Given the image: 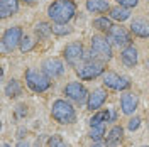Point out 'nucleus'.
I'll return each instance as SVG.
<instances>
[{
  "label": "nucleus",
  "instance_id": "obj_1",
  "mask_svg": "<svg viewBox=\"0 0 149 147\" xmlns=\"http://www.w3.org/2000/svg\"><path fill=\"white\" fill-rule=\"evenodd\" d=\"M74 12H76V5L73 0H54L47 9L49 17L56 24H68L74 15Z\"/></svg>",
  "mask_w": 149,
  "mask_h": 147
},
{
  "label": "nucleus",
  "instance_id": "obj_2",
  "mask_svg": "<svg viewBox=\"0 0 149 147\" xmlns=\"http://www.w3.org/2000/svg\"><path fill=\"white\" fill-rule=\"evenodd\" d=\"M26 81H27V86L36 93H42L46 92L47 88L51 86V81H49V76L46 73H41V71H36V69H27L26 73Z\"/></svg>",
  "mask_w": 149,
  "mask_h": 147
},
{
  "label": "nucleus",
  "instance_id": "obj_3",
  "mask_svg": "<svg viewBox=\"0 0 149 147\" xmlns=\"http://www.w3.org/2000/svg\"><path fill=\"white\" fill-rule=\"evenodd\" d=\"M53 119L59 123H70L74 120V108L65 100H56L53 103Z\"/></svg>",
  "mask_w": 149,
  "mask_h": 147
},
{
  "label": "nucleus",
  "instance_id": "obj_4",
  "mask_svg": "<svg viewBox=\"0 0 149 147\" xmlns=\"http://www.w3.org/2000/svg\"><path fill=\"white\" fill-rule=\"evenodd\" d=\"M92 54H93V58L100 59L102 63L112 59V47L109 44V41L100 36H93L92 37Z\"/></svg>",
  "mask_w": 149,
  "mask_h": 147
},
{
  "label": "nucleus",
  "instance_id": "obj_5",
  "mask_svg": "<svg viewBox=\"0 0 149 147\" xmlns=\"http://www.w3.org/2000/svg\"><path fill=\"white\" fill-rule=\"evenodd\" d=\"M76 73H78V76L81 80H93V78H97V76H100L103 73V63L102 61L100 63H97V61H86V64L78 66Z\"/></svg>",
  "mask_w": 149,
  "mask_h": 147
},
{
  "label": "nucleus",
  "instance_id": "obj_6",
  "mask_svg": "<svg viewBox=\"0 0 149 147\" xmlns=\"http://www.w3.org/2000/svg\"><path fill=\"white\" fill-rule=\"evenodd\" d=\"M22 41V29L20 27H10L5 31L3 34V39H2V44H3V49L7 51H12L20 44Z\"/></svg>",
  "mask_w": 149,
  "mask_h": 147
},
{
  "label": "nucleus",
  "instance_id": "obj_7",
  "mask_svg": "<svg viewBox=\"0 0 149 147\" xmlns=\"http://www.w3.org/2000/svg\"><path fill=\"white\" fill-rule=\"evenodd\" d=\"M65 58H66V63L71 66H80V61L85 58L83 54V47L80 42H71L68 44L65 49Z\"/></svg>",
  "mask_w": 149,
  "mask_h": 147
},
{
  "label": "nucleus",
  "instance_id": "obj_8",
  "mask_svg": "<svg viewBox=\"0 0 149 147\" xmlns=\"http://www.w3.org/2000/svg\"><path fill=\"white\" fill-rule=\"evenodd\" d=\"M103 85L112 90H125L130 86V81L125 76H119L115 73H105L103 74Z\"/></svg>",
  "mask_w": 149,
  "mask_h": 147
},
{
  "label": "nucleus",
  "instance_id": "obj_9",
  "mask_svg": "<svg viewBox=\"0 0 149 147\" xmlns=\"http://www.w3.org/2000/svg\"><path fill=\"white\" fill-rule=\"evenodd\" d=\"M65 93L71 98V100H74L76 103H83L90 95H88V92H86V88H85L83 85H80V83H68L65 88Z\"/></svg>",
  "mask_w": 149,
  "mask_h": 147
},
{
  "label": "nucleus",
  "instance_id": "obj_10",
  "mask_svg": "<svg viewBox=\"0 0 149 147\" xmlns=\"http://www.w3.org/2000/svg\"><path fill=\"white\" fill-rule=\"evenodd\" d=\"M107 36H109V41H112V42L117 44V46H127L130 42L129 32L124 27H120V26H113V27L107 32Z\"/></svg>",
  "mask_w": 149,
  "mask_h": 147
},
{
  "label": "nucleus",
  "instance_id": "obj_11",
  "mask_svg": "<svg viewBox=\"0 0 149 147\" xmlns=\"http://www.w3.org/2000/svg\"><path fill=\"white\" fill-rule=\"evenodd\" d=\"M42 69H44V73H46L47 76L54 78V76H59V74H63V71H65V66H63V63H61L59 59L53 58V59H46V61H44V64H42Z\"/></svg>",
  "mask_w": 149,
  "mask_h": 147
},
{
  "label": "nucleus",
  "instance_id": "obj_12",
  "mask_svg": "<svg viewBox=\"0 0 149 147\" xmlns=\"http://www.w3.org/2000/svg\"><path fill=\"white\" fill-rule=\"evenodd\" d=\"M105 100H107V93L103 92V90H95L88 96V108L90 110H97V108H100L105 103Z\"/></svg>",
  "mask_w": 149,
  "mask_h": 147
},
{
  "label": "nucleus",
  "instance_id": "obj_13",
  "mask_svg": "<svg viewBox=\"0 0 149 147\" xmlns=\"http://www.w3.org/2000/svg\"><path fill=\"white\" fill-rule=\"evenodd\" d=\"M120 107H122V112H124V113L130 115L132 112L136 110V107H137V96H134L132 93H125V95H122Z\"/></svg>",
  "mask_w": 149,
  "mask_h": 147
},
{
  "label": "nucleus",
  "instance_id": "obj_14",
  "mask_svg": "<svg viewBox=\"0 0 149 147\" xmlns=\"http://www.w3.org/2000/svg\"><path fill=\"white\" fill-rule=\"evenodd\" d=\"M19 9V0H0V15L2 19L15 14Z\"/></svg>",
  "mask_w": 149,
  "mask_h": 147
},
{
  "label": "nucleus",
  "instance_id": "obj_15",
  "mask_svg": "<svg viewBox=\"0 0 149 147\" xmlns=\"http://www.w3.org/2000/svg\"><path fill=\"white\" fill-rule=\"evenodd\" d=\"M132 32L136 34V36L139 37H148L149 36V27H148V22L146 20H142V19H136L134 22H132Z\"/></svg>",
  "mask_w": 149,
  "mask_h": 147
},
{
  "label": "nucleus",
  "instance_id": "obj_16",
  "mask_svg": "<svg viewBox=\"0 0 149 147\" xmlns=\"http://www.w3.org/2000/svg\"><path fill=\"white\" fill-rule=\"evenodd\" d=\"M122 61L127 66H136L137 64V51L134 46H127L122 51Z\"/></svg>",
  "mask_w": 149,
  "mask_h": 147
},
{
  "label": "nucleus",
  "instance_id": "obj_17",
  "mask_svg": "<svg viewBox=\"0 0 149 147\" xmlns=\"http://www.w3.org/2000/svg\"><path fill=\"white\" fill-rule=\"evenodd\" d=\"M86 9L90 12L103 14V12L109 10V2L107 0H86Z\"/></svg>",
  "mask_w": 149,
  "mask_h": 147
},
{
  "label": "nucleus",
  "instance_id": "obj_18",
  "mask_svg": "<svg viewBox=\"0 0 149 147\" xmlns=\"http://www.w3.org/2000/svg\"><path fill=\"white\" fill-rule=\"evenodd\" d=\"M113 117H115V113H113V112L103 110V112H98L97 115H93L92 120H90V123H92V127H95V125H102V123L109 122V120L113 119Z\"/></svg>",
  "mask_w": 149,
  "mask_h": 147
},
{
  "label": "nucleus",
  "instance_id": "obj_19",
  "mask_svg": "<svg viewBox=\"0 0 149 147\" xmlns=\"http://www.w3.org/2000/svg\"><path fill=\"white\" fill-rule=\"evenodd\" d=\"M122 134H124L122 127H113V129L110 130V134L107 135V146L109 147L117 146V144L122 140Z\"/></svg>",
  "mask_w": 149,
  "mask_h": 147
},
{
  "label": "nucleus",
  "instance_id": "obj_20",
  "mask_svg": "<svg viewBox=\"0 0 149 147\" xmlns=\"http://www.w3.org/2000/svg\"><path fill=\"white\" fill-rule=\"evenodd\" d=\"M130 15V12L125 7H122V5H119V7H113V9H110V17L115 19V20H119V22H124V20H127Z\"/></svg>",
  "mask_w": 149,
  "mask_h": 147
},
{
  "label": "nucleus",
  "instance_id": "obj_21",
  "mask_svg": "<svg viewBox=\"0 0 149 147\" xmlns=\"http://www.w3.org/2000/svg\"><path fill=\"white\" fill-rule=\"evenodd\" d=\"M36 36L39 37V39H46V37L51 36V32H53V27L49 26V24H46V22H39L36 26Z\"/></svg>",
  "mask_w": 149,
  "mask_h": 147
},
{
  "label": "nucleus",
  "instance_id": "obj_22",
  "mask_svg": "<svg viewBox=\"0 0 149 147\" xmlns=\"http://www.w3.org/2000/svg\"><path fill=\"white\" fill-rule=\"evenodd\" d=\"M20 92H22V88H20V85H19L17 80H10L9 85H7V88H5V93H7V96H17V95H20Z\"/></svg>",
  "mask_w": 149,
  "mask_h": 147
},
{
  "label": "nucleus",
  "instance_id": "obj_23",
  "mask_svg": "<svg viewBox=\"0 0 149 147\" xmlns=\"http://www.w3.org/2000/svg\"><path fill=\"white\" fill-rule=\"evenodd\" d=\"M93 27H97L98 31H103V32H109L113 26H112V22L107 17H100L93 22Z\"/></svg>",
  "mask_w": 149,
  "mask_h": 147
},
{
  "label": "nucleus",
  "instance_id": "obj_24",
  "mask_svg": "<svg viewBox=\"0 0 149 147\" xmlns=\"http://www.w3.org/2000/svg\"><path fill=\"white\" fill-rule=\"evenodd\" d=\"M105 135V123H102V125H95V127H92V132H90V137L93 139V140H100V139Z\"/></svg>",
  "mask_w": 149,
  "mask_h": 147
},
{
  "label": "nucleus",
  "instance_id": "obj_25",
  "mask_svg": "<svg viewBox=\"0 0 149 147\" xmlns=\"http://www.w3.org/2000/svg\"><path fill=\"white\" fill-rule=\"evenodd\" d=\"M47 146L49 147H70L59 135H53V137L47 140Z\"/></svg>",
  "mask_w": 149,
  "mask_h": 147
},
{
  "label": "nucleus",
  "instance_id": "obj_26",
  "mask_svg": "<svg viewBox=\"0 0 149 147\" xmlns=\"http://www.w3.org/2000/svg\"><path fill=\"white\" fill-rule=\"evenodd\" d=\"M34 47V41L31 39V37H22V41H20V51L22 53H27V51H31Z\"/></svg>",
  "mask_w": 149,
  "mask_h": 147
},
{
  "label": "nucleus",
  "instance_id": "obj_27",
  "mask_svg": "<svg viewBox=\"0 0 149 147\" xmlns=\"http://www.w3.org/2000/svg\"><path fill=\"white\" fill-rule=\"evenodd\" d=\"M53 32L58 34V36H65V34H70L71 32V27H68L66 24H58L53 27Z\"/></svg>",
  "mask_w": 149,
  "mask_h": 147
},
{
  "label": "nucleus",
  "instance_id": "obj_28",
  "mask_svg": "<svg viewBox=\"0 0 149 147\" xmlns=\"http://www.w3.org/2000/svg\"><path fill=\"white\" fill-rule=\"evenodd\" d=\"M117 2H119V5H122V7L130 9V7H136L139 0H117Z\"/></svg>",
  "mask_w": 149,
  "mask_h": 147
},
{
  "label": "nucleus",
  "instance_id": "obj_29",
  "mask_svg": "<svg viewBox=\"0 0 149 147\" xmlns=\"http://www.w3.org/2000/svg\"><path fill=\"white\" fill-rule=\"evenodd\" d=\"M139 125H141V119H139V117H134V119L129 122V129H130V130L139 129Z\"/></svg>",
  "mask_w": 149,
  "mask_h": 147
},
{
  "label": "nucleus",
  "instance_id": "obj_30",
  "mask_svg": "<svg viewBox=\"0 0 149 147\" xmlns=\"http://www.w3.org/2000/svg\"><path fill=\"white\" fill-rule=\"evenodd\" d=\"M26 113H27L26 107H24V105H19L17 107V117H22V115H26Z\"/></svg>",
  "mask_w": 149,
  "mask_h": 147
},
{
  "label": "nucleus",
  "instance_id": "obj_31",
  "mask_svg": "<svg viewBox=\"0 0 149 147\" xmlns=\"http://www.w3.org/2000/svg\"><path fill=\"white\" fill-rule=\"evenodd\" d=\"M17 147H29V144H27V142H19Z\"/></svg>",
  "mask_w": 149,
  "mask_h": 147
},
{
  "label": "nucleus",
  "instance_id": "obj_32",
  "mask_svg": "<svg viewBox=\"0 0 149 147\" xmlns=\"http://www.w3.org/2000/svg\"><path fill=\"white\" fill-rule=\"evenodd\" d=\"M24 2H27V3H36V0H24Z\"/></svg>",
  "mask_w": 149,
  "mask_h": 147
},
{
  "label": "nucleus",
  "instance_id": "obj_33",
  "mask_svg": "<svg viewBox=\"0 0 149 147\" xmlns=\"http://www.w3.org/2000/svg\"><path fill=\"white\" fill-rule=\"evenodd\" d=\"M92 147H103L102 144H95V146H92Z\"/></svg>",
  "mask_w": 149,
  "mask_h": 147
},
{
  "label": "nucleus",
  "instance_id": "obj_34",
  "mask_svg": "<svg viewBox=\"0 0 149 147\" xmlns=\"http://www.w3.org/2000/svg\"><path fill=\"white\" fill-rule=\"evenodd\" d=\"M2 147H10V146H9V144H3V146H2Z\"/></svg>",
  "mask_w": 149,
  "mask_h": 147
},
{
  "label": "nucleus",
  "instance_id": "obj_35",
  "mask_svg": "<svg viewBox=\"0 0 149 147\" xmlns=\"http://www.w3.org/2000/svg\"><path fill=\"white\" fill-rule=\"evenodd\" d=\"M144 147H146V146H144Z\"/></svg>",
  "mask_w": 149,
  "mask_h": 147
}]
</instances>
